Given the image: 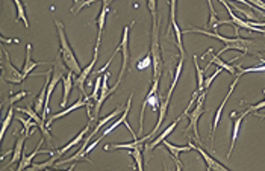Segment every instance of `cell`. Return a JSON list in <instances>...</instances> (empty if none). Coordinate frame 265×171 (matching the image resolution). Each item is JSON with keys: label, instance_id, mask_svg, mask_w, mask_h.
Listing matches in <instances>:
<instances>
[{"label": "cell", "instance_id": "6da1fadb", "mask_svg": "<svg viewBox=\"0 0 265 171\" xmlns=\"http://www.w3.org/2000/svg\"><path fill=\"white\" fill-rule=\"evenodd\" d=\"M150 56H151V67H153V80L161 79L162 68H164V59H162V50H161V44H159V21H158V14L151 15Z\"/></svg>", "mask_w": 265, "mask_h": 171}, {"label": "cell", "instance_id": "7a4b0ae2", "mask_svg": "<svg viewBox=\"0 0 265 171\" xmlns=\"http://www.w3.org/2000/svg\"><path fill=\"white\" fill-rule=\"evenodd\" d=\"M55 24H56V30H58V36H59V53L62 56V61L65 62V65L68 67V70H71L76 76L82 73V68H81V64L76 59V55L71 49V46L68 44L67 41V35H65V30H64V24L55 18Z\"/></svg>", "mask_w": 265, "mask_h": 171}, {"label": "cell", "instance_id": "3957f363", "mask_svg": "<svg viewBox=\"0 0 265 171\" xmlns=\"http://www.w3.org/2000/svg\"><path fill=\"white\" fill-rule=\"evenodd\" d=\"M205 97H206V90L200 93V96L197 97V102H196V106L193 108V111H189L185 117H188L189 123H188V127L183 131V134H188L189 131H193L194 134V138L197 143H200V135H199V118L202 117V114L205 112L203 108H205Z\"/></svg>", "mask_w": 265, "mask_h": 171}, {"label": "cell", "instance_id": "277c9868", "mask_svg": "<svg viewBox=\"0 0 265 171\" xmlns=\"http://www.w3.org/2000/svg\"><path fill=\"white\" fill-rule=\"evenodd\" d=\"M109 76H111V73H109V71L103 74V82H102L100 94H99V99L94 102V106H93V109H91V112H90V121H94V120H97V118H99V114H100V109H102L103 103L108 100V97H111V96H112V93H116V91H117V88L120 87V83L117 82L116 85H114V87H111V88H109V87H108Z\"/></svg>", "mask_w": 265, "mask_h": 171}, {"label": "cell", "instance_id": "5b68a950", "mask_svg": "<svg viewBox=\"0 0 265 171\" xmlns=\"http://www.w3.org/2000/svg\"><path fill=\"white\" fill-rule=\"evenodd\" d=\"M158 87H159V79L151 82V88L150 91L147 93L142 105H141V115H139V135H142V131H144V112H145V108L150 106L155 112H158L159 109V105H161V100H159V93H158Z\"/></svg>", "mask_w": 265, "mask_h": 171}, {"label": "cell", "instance_id": "8992f818", "mask_svg": "<svg viewBox=\"0 0 265 171\" xmlns=\"http://www.w3.org/2000/svg\"><path fill=\"white\" fill-rule=\"evenodd\" d=\"M253 47H259V44L253 39H247V38H241V36H237V38H231L227 44H224V47L217 53L218 56L223 55L224 52L227 50H240L241 52V56L243 55H253Z\"/></svg>", "mask_w": 265, "mask_h": 171}, {"label": "cell", "instance_id": "52a82bcc", "mask_svg": "<svg viewBox=\"0 0 265 171\" xmlns=\"http://www.w3.org/2000/svg\"><path fill=\"white\" fill-rule=\"evenodd\" d=\"M3 61H2V79L9 82V83H14V85H20L24 82V76H23V71H18L12 64H11V58L6 52V49L3 47Z\"/></svg>", "mask_w": 265, "mask_h": 171}, {"label": "cell", "instance_id": "ba28073f", "mask_svg": "<svg viewBox=\"0 0 265 171\" xmlns=\"http://www.w3.org/2000/svg\"><path fill=\"white\" fill-rule=\"evenodd\" d=\"M129 27L131 24H128L123 30V38H122V42H120V49H122V55H123V62H122V68H120V74H119V83H122L123 80V76L129 67Z\"/></svg>", "mask_w": 265, "mask_h": 171}, {"label": "cell", "instance_id": "9c48e42d", "mask_svg": "<svg viewBox=\"0 0 265 171\" xmlns=\"http://www.w3.org/2000/svg\"><path fill=\"white\" fill-rule=\"evenodd\" d=\"M240 77H241V74L238 73L237 74V77L234 79V82L231 83V88H229V91H227V94H226V97L223 99V102H221V105L218 106V109H217V114H215V117H214V123H212V132H211V141L214 140V135H215V131H217V127H218V123H220V120H221V114H223V109H224V106H226V103H227V100L231 99V96H232V93L235 91V87L238 85V80H240Z\"/></svg>", "mask_w": 265, "mask_h": 171}, {"label": "cell", "instance_id": "30bf717a", "mask_svg": "<svg viewBox=\"0 0 265 171\" xmlns=\"http://www.w3.org/2000/svg\"><path fill=\"white\" fill-rule=\"evenodd\" d=\"M102 9H100V14L97 17V27H99V32H97V41H96V47H94V53L99 55V47H100V42H102V35H103V29H105V23H106V15H108V11H109V5L112 3V0H102Z\"/></svg>", "mask_w": 265, "mask_h": 171}, {"label": "cell", "instance_id": "8fae6325", "mask_svg": "<svg viewBox=\"0 0 265 171\" xmlns=\"http://www.w3.org/2000/svg\"><path fill=\"white\" fill-rule=\"evenodd\" d=\"M179 120H180V117L177 118V120H174L168 127H167V129L161 134V135H158L153 141H151V143H148V144H145L144 147V153H145V162H148V159H150V153H151V150H153L156 146H159L161 143H164V140L167 138V137H170V134L176 129V126H177V123H179Z\"/></svg>", "mask_w": 265, "mask_h": 171}, {"label": "cell", "instance_id": "7c38bea8", "mask_svg": "<svg viewBox=\"0 0 265 171\" xmlns=\"http://www.w3.org/2000/svg\"><path fill=\"white\" fill-rule=\"evenodd\" d=\"M97 59H99V55L97 53H94L93 55V61L90 62V65H87L84 70H82V73L81 74H78L76 76L74 74V87H78V90L81 91V94H84L85 96V82H87V79H88V76L91 74V71H93V68H94V65L97 64ZM87 97V96H85Z\"/></svg>", "mask_w": 265, "mask_h": 171}, {"label": "cell", "instance_id": "4fadbf2b", "mask_svg": "<svg viewBox=\"0 0 265 171\" xmlns=\"http://www.w3.org/2000/svg\"><path fill=\"white\" fill-rule=\"evenodd\" d=\"M132 99H133V94H131L129 96V99H128V103H126V106H125V111H123V114L119 117V118H116V120H114L112 121V124L108 127V129L106 131H103V134L100 135V138H97L99 141H102L106 135H109L114 129H116V127H119L120 124H126V121H128V115H129V111H131V105H132Z\"/></svg>", "mask_w": 265, "mask_h": 171}, {"label": "cell", "instance_id": "5bb4252c", "mask_svg": "<svg viewBox=\"0 0 265 171\" xmlns=\"http://www.w3.org/2000/svg\"><path fill=\"white\" fill-rule=\"evenodd\" d=\"M208 53H209V55H212V59H211V62L205 67V71L209 68V65L215 64L217 67H220V68H223V70H226V71H229L231 74H237V67H234L231 62H235V61H238L240 58H235V59H232V61L227 62V61H223L218 55H215V53H214V49H209V50H208Z\"/></svg>", "mask_w": 265, "mask_h": 171}, {"label": "cell", "instance_id": "9a60e30c", "mask_svg": "<svg viewBox=\"0 0 265 171\" xmlns=\"http://www.w3.org/2000/svg\"><path fill=\"white\" fill-rule=\"evenodd\" d=\"M90 102H91V100H90V97H88V96H87L85 99H79L78 102H74L71 106H68V108H65L64 111H61V112H58V114L52 115V117L46 121V123H47V127H50V124H52L55 120H58V118H61V117H65L67 114H70V112H73V111H76V109H79V108H87Z\"/></svg>", "mask_w": 265, "mask_h": 171}, {"label": "cell", "instance_id": "2e32d148", "mask_svg": "<svg viewBox=\"0 0 265 171\" xmlns=\"http://www.w3.org/2000/svg\"><path fill=\"white\" fill-rule=\"evenodd\" d=\"M164 146L168 149V152L173 155V161L176 162V167H177V170H182L183 168V165H182V162H180V159H179V155L180 153H185V152H189V150H193V143H189L188 146H174V144H171V143H168V141H165L164 140Z\"/></svg>", "mask_w": 265, "mask_h": 171}, {"label": "cell", "instance_id": "e0dca14e", "mask_svg": "<svg viewBox=\"0 0 265 171\" xmlns=\"http://www.w3.org/2000/svg\"><path fill=\"white\" fill-rule=\"evenodd\" d=\"M147 141H150L148 140V137L145 135V137H142V138H135L132 143H126V144H106L105 146V150L106 152H112V150H120V149H123V150H133V149H138V147H141L142 149V146L147 143Z\"/></svg>", "mask_w": 265, "mask_h": 171}, {"label": "cell", "instance_id": "ac0fdd59", "mask_svg": "<svg viewBox=\"0 0 265 171\" xmlns=\"http://www.w3.org/2000/svg\"><path fill=\"white\" fill-rule=\"evenodd\" d=\"M193 150H197L200 155H202V158H203V161H205V164H206V168L208 170H215V171H227V168L223 165V164H220L217 159H214L208 152H205L202 147H199V146H194L193 144Z\"/></svg>", "mask_w": 265, "mask_h": 171}, {"label": "cell", "instance_id": "d6986e66", "mask_svg": "<svg viewBox=\"0 0 265 171\" xmlns=\"http://www.w3.org/2000/svg\"><path fill=\"white\" fill-rule=\"evenodd\" d=\"M90 131H91V121L87 124V127H85V129H84L79 135H76V137H74L70 143H67V144H65L61 150H56V152H55V155H56L58 158H61V156H62V155H65L70 149H73L74 146L81 144V141L84 140V137H85V135H88V134H90Z\"/></svg>", "mask_w": 265, "mask_h": 171}, {"label": "cell", "instance_id": "ffe728a7", "mask_svg": "<svg viewBox=\"0 0 265 171\" xmlns=\"http://www.w3.org/2000/svg\"><path fill=\"white\" fill-rule=\"evenodd\" d=\"M43 153H47V155H50V156L55 155V152H52V150H41V149H35V152H32L29 156H26L24 152H23V156H21V159L18 161L17 171H23V170L29 168V167L32 165V161H33L38 155H43Z\"/></svg>", "mask_w": 265, "mask_h": 171}, {"label": "cell", "instance_id": "44dd1931", "mask_svg": "<svg viewBox=\"0 0 265 171\" xmlns=\"http://www.w3.org/2000/svg\"><path fill=\"white\" fill-rule=\"evenodd\" d=\"M26 138H27V135H26V134H24V131H23V134L17 138V143H15V146H14V150H12V158H11L9 164H8V165H5V167H2V170H5V168L11 167L14 162H18V161L21 159L23 152H24V141H26Z\"/></svg>", "mask_w": 265, "mask_h": 171}, {"label": "cell", "instance_id": "7402d4cb", "mask_svg": "<svg viewBox=\"0 0 265 171\" xmlns=\"http://www.w3.org/2000/svg\"><path fill=\"white\" fill-rule=\"evenodd\" d=\"M168 105H170V100H167V99H164L162 102H161V105H159V109H158V121H156V124H155V127H153V131H151L147 137H148V140H153L155 137H156V132L159 131V127H161V124L164 123V120H165V115H167V109H168Z\"/></svg>", "mask_w": 265, "mask_h": 171}, {"label": "cell", "instance_id": "603a6c76", "mask_svg": "<svg viewBox=\"0 0 265 171\" xmlns=\"http://www.w3.org/2000/svg\"><path fill=\"white\" fill-rule=\"evenodd\" d=\"M74 73L71 70L67 71V74L62 77V88H64V96H62V102H61V106L65 108L67 106V102H68V96L73 90V85H74Z\"/></svg>", "mask_w": 265, "mask_h": 171}, {"label": "cell", "instance_id": "cb8c5ba5", "mask_svg": "<svg viewBox=\"0 0 265 171\" xmlns=\"http://www.w3.org/2000/svg\"><path fill=\"white\" fill-rule=\"evenodd\" d=\"M30 52H32V44H27V46H26V58H24V62H23V76H24V79H26V77L29 76V73H30L32 70H35L38 65L46 64V62H41V61H32Z\"/></svg>", "mask_w": 265, "mask_h": 171}, {"label": "cell", "instance_id": "d4e9b609", "mask_svg": "<svg viewBox=\"0 0 265 171\" xmlns=\"http://www.w3.org/2000/svg\"><path fill=\"white\" fill-rule=\"evenodd\" d=\"M249 115V112H247V109L234 121V127H232V140H231V147H229V152H227V159L231 158V155H232V150H234V147H235V143H237V138H238V134H240V127H241V123H243V120L246 118Z\"/></svg>", "mask_w": 265, "mask_h": 171}, {"label": "cell", "instance_id": "484cf974", "mask_svg": "<svg viewBox=\"0 0 265 171\" xmlns=\"http://www.w3.org/2000/svg\"><path fill=\"white\" fill-rule=\"evenodd\" d=\"M193 62H194V67H196V74H197V91L202 93L205 91L203 85H205V68H200L199 65V58L194 55L193 56Z\"/></svg>", "mask_w": 265, "mask_h": 171}, {"label": "cell", "instance_id": "4316f807", "mask_svg": "<svg viewBox=\"0 0 265 171\" xmlns=\"http://www.w3.org/2000/svg\"><path fill=\"white\" fill-rule=\"evenodd\" d=\"M27 96H29L27 91H18L17 94H12L9 99H3V100H2V109H3V111H8L14 103L20 102L21 99H24V97H27Z\"/></svg>", "mask_w": 265, "mask_h": 171}, {"label": "cell", "instance_id": "83f0119b", "mask_svg": "<svg viewBox=\"0 0 265 171\" xmlns=\"http://www.w3.org/2000/svg\"><path fill=\"white\" fill-rule=\"evenodd\" d=\"M182 67H183V58H180V61L177 62V67H176V71H174V76H173V80H171V85H170V90H168L167 97H165L167 100H170L171 96H173V91H174L176 85H177V80H179V77L182 74Z\"/></svg>", "mask_w": 265, "mask_h": 171}, {"label": "cell", "instance_id": "f1b7e54d", "mask_svg": "<svg viewBox=\"0 0 265 171\" xmlns=\"http://www.w3.org/2000/svg\"><path fill=\"white\" fill-rule=\"evenodd\" d=\"M12 2L15 3V8H17V18H15V21L23 20L24 27L29 29V21H27V17H26V9H24V5L21 3V0H12Z\"/></svg>", "mask_w": 265, "mask_h": 171}, {"label": "cell", "instance_id": "f546056e", "mask_svg": "<svg viewBox=\"0 0 265 171\" xmlns=\"http://www.w3.org/2000/svg\"><path fill=\"white\" fill-rule=\"evenodd\" d=\"M17 120L23 124V131H24V134L29 137L30 135V129H32V127H35V129H36V127H38V123L35 121V120H32L30 117H27V118H23L21 115H17Z\"/></svg>", "mask_w": 265, "mask_h": 171}, {"label": "cell", "instance_id": "4dcf8cb0", "mask_svg": "<svg viewBox=\"0 0 265 171\" xmlns=\"http://www.w3.org/2000/svg\"><path fill=\"white\" fill-rule=\"evenodd\" d=\"M56 161H59V158L56 156V155H53L49 161H46V162H41V164H33V165H30L29 167V170L30 171H38V170H46V168H50V167H55V162Z\"/></svg>", "mask_w": 265, "mask_h": 171}, {"label": "cell", "instance_id": "1f68e13d", "mask_svg": "<svg viewBox=\"0 0 265 171\" xmlns=\"http://www.w3.org/2000/svg\"><path fill=\"white\" fill-rule=\"evenodd\" d=\"M14 108L11 106L9 109H8V114H6V117L3 118V123H2V131H0V141L3 140V137H5V134H6V131H8V127H9V124H11V121H12V117H14Z\"/></svg>", "mask_w": 265, "mask_h": 171}, {"label": "cell", "instance_id": "d6a6232c", "mask_svg": "<svg viewBox=\"0 0 265 171\" xmlns=\"http://www.w3.org/2000/svg\"><path fill=\"white\" fill-rule=\"evenodd\" d=\"M129 155L132 156V159L135 161L136 164V168L141 171L144 168V162H142V149L138 147V149H133V150H129Z\"/></svg>", "mask_w": 265, "mask_h": 171}, {"label": "cell", "instance_id": "836d02e7", "mask_svg": "<svg viewBox=\"0 0 265 171\" xmlns=\"http://www.w3.org/2000/svg\"><path fill=\"white\" fill-rule=\"evenodd\" d=\"M176 2L177 0H170V26H168V30H167V36L173 30V27L177 24L176 23Z\"/></svg>", "mask_w": 265, "mask_h": 171}, {"label": "cell", "instance_id": "e575fe53", "mask_svg": "<svg viewBox=\"0 0 265 171\" xmlns=\"http://www.w3.org/2000/svg\"><path fill=\"white\" fill-rule=\"evenodd\" d=\"M173 30H174V35H176V44H177V47H179L180 58L185 59V50H183V44H182V30H180L179 24H176V26L173 27Z\"/></svg>", "mask_w": 265, "mask_h": 171}, {"label": "cell", "instance_id": "d590c367", "mask_svg": "<svg viewBox=\"0 0 265 171\" xmlns=\"http://www.w3.org/2000/svg\"><path fill=\"white\" fill-rule=\"evenodd\" d=\"M102 82H103V74H102V76H97V79H96V85H94V88H93V94L90 96V100H91V102H96V100L99 99L100 88H102Z\"/></svg>", "mask_w": 265, "mask_h": 171}, {"label": "cell", "instance_id": "8d00e7d4", "mask_svg": "<svg viewBox=\"0 0 265 171\" xmlns=\"http://www.w3.org/2000/svg\"><path fill=\"white\" fill-rule=\"evenodd\" d=\"M221 71H223V68H220V67H218V68H217V70H215V71H214V73L208 77V79H205V85H203V88H205V90H208V88L211 87V83L214 82V79H215V77H217Z\"/></svg>", "mask_w": 265, "mask_h": 171}, {"label": "cell", "instance_id": "74e56055", "mask_svg": "<svg viewBox=\"0 0 265 171\" xmlns=\"http://www.w3.org/2000/svg\"><path fill=\"white\" fill-rule=\"evenodd\" d=\"M237 68H240V74L243 76L244 73H252V71H265V64H262V65H256V67H250V68H244V70L238 65Z\"/></svg>", "mask_w": 265, "mask_h": 171}, {"label": "cell", "instance_id": "f35d334b", "mask_svg": "<svg viewBox=\"0 0 265 171\" xmlns=\"http://www.w3.org/2000/svg\"><path fill=\"white\" fill-rule=\"evenodd\" d=\"M147 6L151 15L158 14V8H156V0H147Z\"/></svg>", "mask_w": 265, "mask_h": 171}, {"label": "cell", "instance_id": "ab89813d", "mask_svg": "<svg viewBox=\"0 0 265 171\" xmlns=\"http://www.w3.org/2000/svg\"><path fill=\"white\" fill-rule=\"evenodd\" d=\"M262 108H265V100L259 102V103H258V105H255V106H249V108H247V112H249V114H252V112L259 111V109H262Z\"/></svg>", "mask_w": 265, "mask_h": 171}, {"label": "cell", "instance_id": "60d3db41", "mask_svg": "<svg viewBox=\"0 0 265 171\" xmlns=\"http://www.w3.org/2000/svg\"><path fill=\"white\" fill-rule=\"evenodd\" d=\"M147 65H151V56H150V55L144 58V61H142V64H139V68H142V67L145 68Z\"/></svg>", "mask_w": 265, "mask_h": 171}, {"label": "cell", "instance_id": "b9f144b4", "mask_svg": "<svg viewBox=\"0 0 265 171\" xmlns=\"http://www.w3.org/2000/svg\"><path fill=\"white\" fill-rule=\"evenodd\" d=\"M258 117L259 118H265V114H258Z\"/></svg>", "mask_w": 265, "mask_h": 171}, {"label": "cell", "instance_id": "7bdbcfd3", "mask_svg": "<svg viewBox=\"0 0 265 171\" xmlns=\"http://www.w3.org/2000/svg\"><path fill=\"white\" fill-rule=\"evenodd\" d=\"M112 2H114V0H112Z\"/></svg>", "mask_w": 265, "mask_h": 171}]
</instances>
